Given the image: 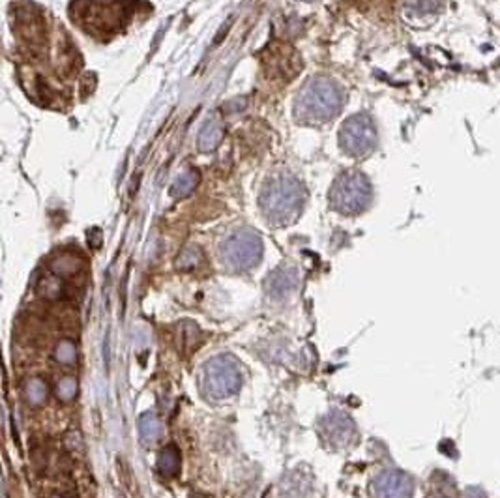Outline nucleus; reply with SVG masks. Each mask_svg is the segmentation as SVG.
I'll list each match as a JSON object with an SVG mask.
<instances>
[{
  "label": "nucleus",
  "mask_w": 500,
  "mask_h": 498,
  "mask_svg": "<svg viewBox=\"0 0 500 498\" xmlns=\"http://www.w3.org/2000/svg\"><path fill=\"white\" fill-rule=\"evenodd\" d=\"M373 498H412L414 494V480L403 470L388 468L373 478Z\"/></svg>",
  "instance_id": "nucleus-4"
},
{
  "label": "nucleus",
  "mask_w": 500,
  "mask_h": 498,
  "mask_svg": "<svg viewBox=\"0 0 500 498\" xmlns=\"http://www.w3.org/2000/svg\"><path fill=\"white\" fill-rule=\"evenodd\" d=\"M54 358H57V362L64 365L75 364V362H77V347H75L74 341L62 339V341L57 345V348H54Z\"/></svg>",
  "instance_id": "nucleus-11"
},
{
  "label": "nucleus",
  "mask_w": 500,
  "mask_h": 498,
  "mask_svg": "<svg viewBox=\"0 0 500 498\" xmlns=\"http://www.w3.org/2000/svg\"><path fill=\"white\" fill-rule=\"evenodd\" d=\"M161 434V422L154 413H144L139 418V437L144 446L154 444Z\"/></svg>",
  "instance_id": "nucleus-7"
},
{
  "label": "nucleus",
  "mask_w": 500,
  "mask_h": 498,
  "mask_svg": "<svg viewBox=\"0 0 500 498\" xmlns=\"http://www.w3.org/2000/svg\"><path fill=\"white\" fill-rule=\"evenodd\" d=\"M296 279H294L293 273L285 272V270H279V272L272 273V278H268L267 287H268V295L276 296V298H281L283 295H287L289 290L293 289Z\"/></svg>",
  "instance_id": "nucleus-9"
},
{
  "label": "nucleus",
  "mask_w": 500,
  "mask_h": 498,
  "mask_svg": "<svg viewBox=\"0 0 500 498\" xmlns=\"http://www.w3.org/2000/svg\"><path fill=\"white\" fill-rule=\"evenodd\" d=\"M25 399L34 407H40L47 399V384L40 379H33L25 386Z\"/></svg>",
  "instance_id": "nucleus-10"
},
{
  "label": "nucleus",
  "mask_w": 500,
  "mask_h": 498,
  "mask_svg": "<svg viewBox=\"0 0 500 498\" xmlns=\"http://www.w3.org/2000/svg\"><path fill=\"white\" fill-rule=\"evenodd\" d=\"M201 384L204 393L214 399L234 396L242 386V373H240L236 360L225 354L208 360L202 367Z\"/></svg>",
  "instance_id": "nucleus-1"
},
{
  "label": "nucleus",
  "mask_w": 500,
  "mask_h": 498,
  "mask_svg": "<svg viewBox=\"0 0 500 498\" xmlns=\"http://www.w3.org/2000/svg\"><path fill=\"white\" fill-rule=\"evenodd\" d=\"M262 255L261 238L251 230H238L221 247V259L234 270H248L259 263Z\"/></svg>",
  "instance_id": "nucleus-2"
},
{
  "label": "nucleus",
  "mask_w": 500,
  "mask_h": 498,
  "mask_svg": "<svg viewBox=\"0 0 500 498\" xmlns=\"http://www.w3.org/2000/svg\"><path fill=\"white\" fill-rule=\"evenodd\" d=\"M190 498H210L208 494H201V493H195V494H192Z\"/></svg>",
  "instance_id": "nucleus-13"
},
{
  "label": "nucleus",
  "mask_w": 500,
  "mask_h": 498,
  "mask_svg": "<svg viewBox=\"0 0 500 498\" xmlns=\"http://www.w3.org/2000/svg\"><path fill=\"white\" fill-rule=\"evenodd\" d=\"M158 468L165 478H173L180 470V451L175 444L165 446L158 456Z\"/></svg>",
  "instance_id": "nucleus-8"
},
{
  "label": "nucleus",
  "mask_w": 500,
  "mask_h": 498,
  "mask_svg": "<svg viewBox=\"0 0 500 498\" xmlns=\"http://www.w3.org/2000/svg\"><path fill=\"white\" fill-rule=\"evenodd\" d=\"M262 206L268 220L289 221L300 208V191L294 184H274L270 191L264 193Z\"/></svg>",
  "instance_id": "nucleus-3"
},
{
  "label": "nucleus",
  "mask_w": 500,
  "mask_h": 498,
  "mask_svg": "<svg viewBox=\"0 0 500 498\" xmlns=\"http://www.w3.org/2000/svg\"><path fill=\"white\" fill-rule=\"evenodd\" d=\"M54 498H59V497H54Z\"/></svg>",
  "instance_id": "nucleus-14"
},
{
  "label": "nucleus",
  "mask_w": 500,
  "mask_h": 498,
  "mask_svg": "<svg viewBox=\"0 0 500 498\" xmlns=\"http://www.w3.org/2000/svg\"><path fill=\"white\" fill-rule=\"evenodd\" d=\"M322 434L332 446L343 448V446H349L352 442L354 434H356V427L347 414L334 410L322 420Z\"/></svg>",
  "instance_id": "nucleus-5"
},
{
  "label": "nucleus",
  "mask_w": 500,
  "mask_h": 498,
  "mask_svg": "<svg viewBox=\"0 0 500 498\" xmlns=\"http://www.w3.org/2000/svg\"><path fill=\"white\" fill-rule=\"evenodd\" d=\"M77 390H79L77 381L71 379V377H68V379H62V381L59 382V386H57V396H59V399H62V401H71V399L77 396Z\"/></svg>",
  "instance_id": "nucleus-12"
},
{
  "label": "nucleus",
  "mask_w": 500,
  "mask_h": 498,
  "mask_svg": "<svg viewBox=\"0 0 500 498\" xmlns=\"http://www.w3.org/2000/svg\"><path fill=\"white\" fill-rule=\"evenodd\" d=\"M335 206L343 212H354L364 206L362 189L358 184H343V188L335 189L334 193Z\"/></svg>",
  "instance_id": "nucleus-6"
}]
</instances>
